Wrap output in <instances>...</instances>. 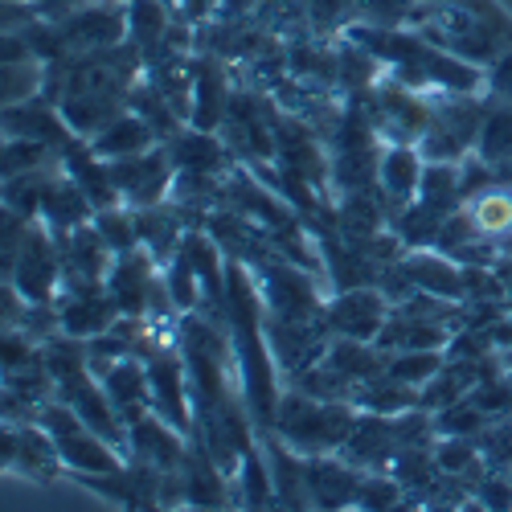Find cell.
I'll return each instance as SVG.
<instances>
[{"instance_id": "cell-1", "label": "cell", "mask_w": 512, "mask_h": 512, "mask_svg": "<svg viewBox=\"0 0 512 512\" xmlns=\"http://www.w3.org/2000/svg\"><path fill=\"white\" fill-rule=\"evenodd\" d=\"M177 336H181L185 373H189L193 439L234 480L246 447L254 443V418L246 410L242 369H238L230 328L205 316L201 308H189V312H181Z\"/></svg>"}, {"instance_id": "cell-2", "label": "cell", "mask_w": 512, "mask_h": 512, "mask_svg": "<svg viewBox=\"0 0 512 512\" xmlns=\"http://www.w3.org/2000/svg\"><path fill=\"white\" fill-rule=\"evenodd\" d=\"M140 78H144V58L136 41L127 37L119 46L46 62L41 99H50L78 136L95 140L111 119H119L132 107V91Z\"/></svg>"}, {"instance_id": "cell-3", "label": "cell", "mask_w": 512, "mask_h": 512, "mask_svg": "<svg viewBox=\"0 0 512 512\" xmlns=\"http://www.w3.org/2000/svg\"><path fill=\"white\" fill-rule=\"evenodd\" d=\"M340 37H353L369 54L381 58L386 74H394L406 87L422 95H488V70L463 62L435 46L431 37L414 33L410 25L402 29H373V25H349Z\"/></svg>"}, {"instance_id": "cell-4", "label": "cell", "mask_w": 512, "mask_h": 512, "mask_svg": "<svg viewBox=\"0 0 512 512\" xmlns=\"http://www.w3.org/2000/svg\"><path fill=\"white\" fill-rule=\"evenodd\" d=\"M410 29L480 70L512 50V13L500 0H418Z\"/></svg>"}, {"instance_id": "cell-5", "label": "cell", "mask_w": 512, "mask_h": 512, "mask_svg": "<svg viewBox=\"0 0 512 512\" xmlns=\"http://www.w3.org/2000/svg\"><path fill=\"white\" fill-rule=\"evenodd\" d=\"M353 426H357L353 402H328V398H312L295 386H283L271 431L283 435V443L300 455H336L349 443Z\"/></svg>"}, {"instance_id": "cell-6", "label": "cell", "mask_w": 512, "mask_h": 512, "mask_svg": "<svg viewBox=\"0 0 512 512\" xmlns=\"http://www.w3.org/2000/svg\"><path fill=\"white\" fill-rule=\"evenodd\" d=\"M492 111L488 95H431V123L418 140L426 164H459L480 144V127Z\"/></svg>"}, {"instance_id": "cell-7", "label": "cell", "mask_w": 512, "mask_h": 512, "mask_svg": "<svg viewBox=\"0 0 512 512\" xmlns=\"http://www.w3.org/2000/svg\"><path fill=\"white\" fill-rule=\"evenodd\" d=\"M107 291L123 316H152V320H181L173 295L164 283V267L148 254V246H132L115 254L107 275Z\"/></svg>"}, {"instance_id": "cell-8", "label": "cell", "mask_w": 512, "mask_h": 512, "mask_svg": "<svg viewBox=\"0 0 512 512\" xmlns=\"http://www.w3.org/2000/svg\"><path fill=\"white\" fill-rule=\"evenodd\" d=\"M37 422L54 435L62 463H66V476H99V472H115V467L127 463L123 451H115L95 426L82 414H74L66 402H50L37 414Z\"/></svg>"}, {"instance_id": "cell-9", "label": "cell", "mask_w": 512, "mask_h": 512, "mask_svg": "<svg viewBox=\"0 0 512 512\" xmlns=\"http://www.w3.org/2000/svg\"><path fill=\"white\" fill-rule=\"evenodd\" d=\"M0 467L29 484L66 480V463L54 435L37 418H0Z\"/></svg>"}, {"instance_id": "cell-10", "label": "cell", "mask_w": 512, "mask_h": 512, "mask_svg": "<svg viewBox=\"0 0 512 512\" xmlns=\"http://www.w3.org/2000/svg\"><path fill=\"white\" fill-rule=\"evenodd\" d=\"M365 107L381 144H418L431 123V95L406 87L394 74H381L373 95H365Z\"/></svg>"}, {"instance_id": "cell-11", "label": "cell", "mask_w": 512, "mask_h": 512, "mask_svg": "<svg viewBox=\"0 0 512 512\" xmlns=\"http://www.w3.org/2000/svg\"><path fill=\"white\" fill-rule=\"evenodd\" d=\"M111 164V177L115 189L123 197V205L144 209V205H160L173 193L177 181V160L168 152V144H156L140 156H123V160H107Z\"/></svg>"}, {"instance_id": "cell-12", "label": "cell", "mask_w": 512, "mask_h": 512, "mask_svg": "<svg viewBox=\"0 0 512 512\" xmlns=\"http://www.w3.org/2000/svg\"><path fill=\"white\" fill-rule=\"evenodd\" d=\"M62 254V291H82V287H107V275L115 267V250L99 234L95 218L58 238Z\"/></svg>"}, {"instance_id": "cell-13", "label": "cell", "mask_w": 512, "mask_h": 512, "mask_svg": "<svg viewBox=\"0 0 512 512\" xmlns=\"http://www.w3.org/2000/svg\"><path fill=\"white\" fill-rule=\"evenodd\" d=\"M390 295L381 287H349V291H332L324 324L332 336H349V340H377L381 328L390 320Z\"/></svg>"}, {"instance_id": "cell-14", "label": "cell", "mask_w": 512, "mask_h": 512, "mask_svg": "<svg viewBox=\"0 0 512 512\" xmlns=\"http://www.w3.org/2000/svg\"><path fill=\"white\" fill-rule=\"evenodd\" d=\"M144 365H148V386H152V410L164 422H173L181 435L193 439V402H189V373H185L181 340L173 349H160L156 357H148Z\"/></svg>"}, {"instance_id": "cell-15", "label": "cell", "mask_w": 512, "mask_h": 512, "mask_svg": "<svg viewBox=\"0 0 512 512\" xmlns=\"http://www.w3.org/2000/svg\"><path fill=\"white\" fill-rule=\"evenodd\" d=\"M189 455V435H181L173 422H164L156 410L144 414L140 422L127 426V459L132 463H148L160 472H177Z\"/></svg>"}, {"instance_id": "cell-16", "label": "cell", "mask_w": 512, "mask_h": 512, "mask_svg": "<svg viewBox=\"0 0 512 512\" xmlns=\"http://www.w3.org/2000/svg\"><path fill=\"white\" fill-rule=\"evenodd\" d=\"M58 316H62V332L78 336V340H95L103 332L115 328V320L123 316L111 300L107 287H82V291H58Z\"/></svg>"}, {"instance_id": "cell-17", "label": "cell", "mask_w": 512, "mask_h": 512, "mask_svg": "<svg viewBox=\"0 0 512 512\" xmlns=\"http://www.w3.org/2000/svg\"><path fill=\"white\" fill-rule=\"evenodd\" d=\"M181 488L185 508H234V480L213 463V455L197 439H189V455L181 463Z\"/></svg>"}, {"instance_id": "cell-18", "label": "cell", "mask_w": 512, "mask_h": 512, "mask_svg": "<svg viewBox=\"0 0 512 512\" xmlns=\"http://www.w3.org/2000/svg\"><path fill=\"white\" fill-rule=\"evenodd\" d=\"M422 173H426V160H422L418 144H386L381 168H377V189L390 205V222H394V213H402L418 197Z\"/></svg>"}, {"instance_id": "cell-19", "label": "cell", "mask_w": 512, "mask_h": 512, "mask_svg": "<svg viewBox=\"0 0 512 512\" xmlns=\"http://www.w3.org/2000/svg\"><path fill=\"white\" fill-rule=\"evenodd\" d=\"M308 459V496L312 508H353L361 488V467H353L345 455H304Z\"/></svg>"}, {"instance_id": "cell-20", "label": "cell", "mask_w": 512, "mask_h": 512, "mask_svg": "<svg viewBox=\"0 0 512 512\" xmlns=\"http://www.w3.org/2000/svg\"><path fill=\"white\" fill-rule=\"evenodd\" d=\"M0 66H5V82H0V103H29L46 87V58H41L25 37L5 33V50H0Z\"/></svg>"}, {"instance_id": "cell-21", "label": "cell", "mask_w": 512, "mask_h": 512, "mask_svg": "<svg viewBox=\"0 0 512 512\" xmlns=\"http://www.w3.org/2000/svg\"><path fill=\"white\" fill-rule=\"evenodd\" d=\"M263 443V455L271 463V480H275V508H312L308 496V459L300 451H291L283 435L275 431H254Z\"/></svg>"}, {"instance_id": "cell-22", "label": "cell", "mask_w": 512, "mask_h": 512, "mask_svg": "<svg viewBox=\"0 0 512 512\" xmlns=\"http://www.w3.org/2000/svg\"><path fill=\"white\" fill-rule=\"evenodd\" d=\"M103 390L115 406V414L123 418V426L140 422L144 414H152V386H148V365L140 357H119L103 377Z\"/></svg>"}, {"instance_id": "cell-23", "label": "cell", "mask_w": 512, "mask_h": 512, "mask_svg": "<svg viewBox=\"0 0 512 512\" xmlns=\"http://www.w3.org/2000/svg\"><path fill=\"white\" fill-rule=\"evenodd\" d=\"M37 218L50 226L54 238H62V234H70V230H78V226H87V222L95 218V205H91V197L82 193V185H78L70 173H62V177L50 185L46 201H41Z\"/></svg>"}, {"instance_id": "cell-24", "label": "cell", "mask_w": 512, "mask_h": 512, "mask_svg": "<svg viewBox=\"0 0 512 512\" xmlns=\"http://www.w3.org/2000/svg\"><path fill=\"white\" fill-rule=\"evenodd\" d=\"M160 144V136L152 132V123L144 119V115H136L132 107H127L119 119H111L103 132L91 140V148H95V156H103V160H123V156H140V152H148V148H156Z\"/></svg>"}, {"instance_id": "cell-25", "label": "cell", "mask_w": 512, "mask_h": 512, "mask_svg": "<svg viewBox=\"0 0 512 512\" xmlns=\"http://www.w3.org/2000/svg\"><path fill=\"white\" fill-rule=\"evenodd\" d=\"M418 398H422L418 386H410V381H402L386 369V373L361 381L353 394V406L369 410V414H406V410H418Z\"/></svg>"}, {"instance_id": "cell-26", "label": "cell", "mask_w": 512, "mask_h": 512, "mask_svg": "<svg viewBox=\"0 0 512 512\" xmlns=\"http://www.w3.org/2000/svg\"><path fill=\"white\" fill-rule=\"evenodd\" d=\"M234 508H275V480H271V463L263 455L259 435L246 447L242 467L234 476Z\"/></svg>"}, {"instance_id": "cell-27", "label": "cell", "mask_w": 512, "mask_h": 512, "mask_svg": "<svg viewBox=\"0 0 512 512\" xmlns=\"http://www.w3.org/2000/svg\"><path fill=\"white\" fill-rule=\"evenodd\" d=\"M476 152L496 168V173L512 164V107H508V103H496V99H492V111H488V119H484V127H480Z\"/></svg>"}, {"instance_id": "cell-28", "label": "cell", "mask_w": 512, "mask_h": 512, "mask_svg": "<svg viewBox=\"0 0 512 512\" xmlns=\"http://www.w3.org/2000/svg\"><path fill=\"white\" fill-rule=\"evenodd\" d=\"M164 283H168V295H173L177 312L201 308V275H197V263H193L185 242H181V250L173 254V259L164 263Z\"/></svg>"}, {"instance_id": "cell-29", "label": "cell", "mask_w": 512, "mask_h": 512, "mask_svg": "<svg viewBox=\"0 0 512 512\" xmlns=\"http://www.w3.org/2000/svg\"><path fill=\"white\" fill-rule=\"evenodd\" d=\"M431 422H435V435H439V439H480L484 426H488L492 418H488L472 398H463V402H451V406L435 410Z\"/></svg>"}, {"instance_id": "cell-30", "label": "cell", "mask_w": 512, "mask_h": 512, "mask_svg": "<svg viewBox=\"0 0 512 512\" xmlns=\"http://www.w3.org/2000/svg\"><path fill=\"white\" fill-rule=\"evenodd\" d=\"M95 226H99V234L111 242L115 254L140 246V226H136V209H132V205H123V201H119V205L95 209Z\"/></svg>"}, {"instance_id": "cell-31", "label": "cell", "mask_w": 512, "mask_h": 512, "mask_svg": "<svg viewBox=\"0 0 512 512\" xmlns=\"http://www.w3.org/2000/svg\"><path fill=\"white\" fill-rule=\"evenodd\" d=\"M447 361V349H410V353H390V373L410 381V386H426Z\"/></svg>"}, {"instance_id": "cell-32", "label": "cell", "mask_w": 512, "mask_h": 512, "mask_svg": "<svg viewBox=\"0 0 512 512\" xmlns=\"http://www.w3.org/2000/svg\"><path fill=\"white\" fill-rule=\"evenodd\" d=\"M353 508H410L406 488L390 472H365Z\"/></svg>"}, {"instance_id": "cell-33", "label": "cell", "mask_w": 512, "mask_h": 512, "mask_svg": "<svg viewBox=\"0 0 512 512\" xmlns=\"http://www.w3.org/2000/svg\"><path fill=\"white\" fill-rule=\"evenodd\" d=\"M476 443H480V455L488 463V472L512 476V418H492Z\"/></svg>"}, {"instance_id": "cell-34", "label": "cell", "mask_w": 512, "mask_h": 512, "mask_svg": "<svg viewBox=\"0 0 512 512\" xmlns=\"http://www.w3.org/2000/svg\"><path fill=\"white\" fill-rule=\"evenodd\" d=\"M414 9H418V0H357V21L353 25L402 29V25H410Z\"/></svg>"}, {"instance_id": "cell-35", "label": "cell", "mask_w": 512, "mask_h": 512, "mask_svg": "<svg viewBox=\"0 0 512 512\" xmlns=\"http://www.w3.org/2000/svg\"><path fill=\"white\" fill-rule=\"evenodd\" d=\"M357 21V0H312V37H340Z\"/></svg>"}, {"instance_id": "cell-36", "label": "cell", "mask_w": 512, "mask_h": 512, "mask_svg": "<svg viewBox=\"0 0 512 512\" xmlns=\"http://www.w3.org/2000/svg\"><path fill=\"white\" fill-rule=\"evenodd\" d=\"M488 99L496 103H508L512 107V50L488 70Z\"/></svg>"}, {"instance_id": "cell-37", "label": "cell", "mask_w": 512, "mask_h": 512, "mask_svg": "<svg viewBox=\"0 0 512 512\" xmlns=\"http://www.w3.org/2000/svg\"><path fill=\"white\" fill-rule=\"evenodd\" d=\"M496 275H500V283H504L508 308H512V254H500V259H496Z\"/></svg>"}]
</instances>
